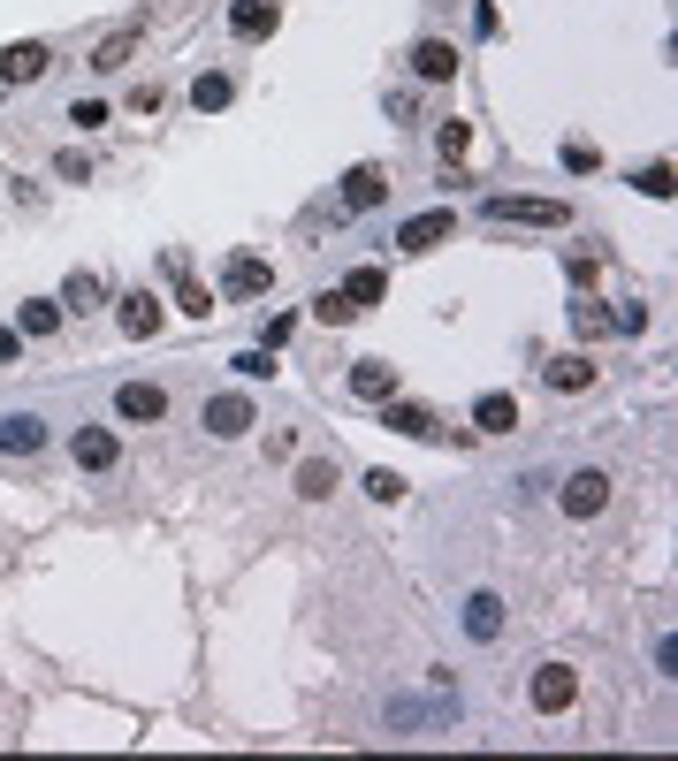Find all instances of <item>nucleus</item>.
Segmentation results:
<instances>
[{
  "mask_svg": "<svg viewBox=\"0 0 678 761\" xmlns=\"http://www.w3.org/2000/svg\"><path fill=\"white\" fill-rule=\"evenodd\" d=\"M481 214L489 221H518V229H572V206L564 198H510V191H496Z\"/></svg>",
  "mask_w": 678,
  "mask_h": 761,
  "instance_id": "1",
  "label": "nucleus"
},
{
  "mask_svg": "<svg viewBox=\"0 0 678 761\" xmlns=\"http://www.w3.org/2000/svg\"><path fill=\"white\" fill-rule=\"evenodd\" d=\"M526 701H533L541 716H564V708L579 701V670H572V662H541L533 685H526Z\"/></svg>",
  "mask_w": 678,
  "mask_h": 761,
  "instance_id": "2",
  "label": "nucleus"
},
{
  "mask_svg": "<svg viewBox=\"0 0 678 761\" xmlns=\"http://www.w3.org/2000/svg\"><path fill=\"white\" fill-rule=\"evenodd\" d=\"M115 419L161 427V419H169V389H161V381H123V389H115Z\"/></svg>",
  "mask_w": 678,
  "mask_h": 761,
  "instance_id": "3",
  "label": "nucleus"
},
{
  "mask_svg": "<svg viewBox=\"0 0 678 761\" xmlns=\"http://www.w3.org/2000/svg\"><path fill=\"white\" fill-rule=\"evenodd\" d=\"M198 419H206V435H214V442H237V435H252V427H260L252 396H237V389H229V396H206V412H198Z\"/></svg>",
  "mask_w": 678,
  "mask_h": 761,
  "instance_id": "4",
  "label": "nucleus"
},
{
  "mask_svg": "<svg viewBox=\"0 0 678 761\" xmlns=\"http://www.w3.org/2000/svg\"><path fill=\"white\" fill-rule=\"evenodd\" d=\"M556 503H564V518H602V503H610V472L579 464V472L556 487Z\"/></svg>",
  "mask_w": 678,
  "mask_h": 761,
  "instance_id": "5",
  "label": "nucleus"
},
{
  "mask_svg": "<svg viewBox=\"0 0 678 761\" xmlns=\"http://www.w3.org/2000/svg\"><path fill=\"white\" fill-rule=\"evenodd\" d=\"M54 69V46L46 38H15V46H0V84H38Z\"/></svg>",
  "mask_w": 678,
  "mask_h": 761,
  "instance_id": "6",
  "label": "nucleus"
},
{
  "mask_svg": "<svg viewBox=\"0 0 678 761\" xmlns=\"http://www.w3.org/2000/svg\"><path fill=\"white\" fill-rule=\"evenodd\" d=\"M458 237V214H412V221H397V252H435V244H450Z\"/></svg>",
  "mask_w": 678,
  "mask_h": 761,
  "instance_id": "7",
  "label": "nucleus"
},
{
  "mask_svg": "<svg viewBox=\"0 0 678 761\" xmlns=\"http://www.w3.org/2000/svg\"><path fill=\"white\" fill-rule=\"evenodd\" d=\"M275 290V267L260 260V252H237L229 267H221V298H267Z\"/></svg>",
  "mask_w": 678,
  "mask_h": 761,
  "instance_id": "8",
  "label": "nucleus"
},
{
  "mask_svg": "<svg viewBox=\"0 0 678 761\" xmlns=\"http://www.w3.org/2000/svg\"><path fill=\"white\" fill-rule=\"evenodd\" d=\"M46 450V419L38 412H0V457H38Z\"/></svg>",
  "mask_w": 678,
  "mask_h": 761,
  "instance_id": "9",
  "label": "nucleus"
},
{
  "mask_svg": "<svg viewBox=\"0 0 678 761\" xmlns=\"http://www.w3.org/2000/svg\"><path fill=\"white\" fill-rule=\"evenodd\" d=\"M115 327H123L130 343L161 335V298H153V290H130V298H115Z\"/></svg>",
  "mask_w": 678,
  "mask_h": 761,
  "instance_id": "10",
  "label": "nucleus"
},
{
  "mask_svg": "<svg viewBox=\"0 0 678 761\" xmlns=\"http://www.w3.org/2000/svg\"><path fill=\"white\" fill-rule=\"evenodd\" d=\"M381 427H389V435H404V442H443V419H435L427 404H397V396H389Z\"/></svg>",
  "mask_w": 678,
  "mask_h": 761,
  "instance_id": "11",
  "label": "nucleus"
},
{
  "mask_svg": "<svg viewBox=\"0 0 678 761\" xmlns=\"http://www.w3.org/2000/svg\"><path fill=\"white\" fill-rule=\"evenodd\" d=\"M275 23H283V8H275V0H229V31H237L244 46L275 38Z\"/></svg>",
  "mask_w": 678,
  "mask_h": 761,
  "instance_id": "12",
  "label": "nucleus"
},
{
  "mask_svg": "<svg viewBox=\"0 0 678 761\" xmlns=\"http://www.w3.org/2000/svg\"><path fill=\"white\" fill-rule=\"evenodd\" d=\"M412 77H420V84H450V77H458V46H450V38H420V46H412Z\"/></svg>",
  "mask_w": 678,
  "mask_h": 761,
  "instance_id": "13",
  "label": "nucleus"
},
{
  "mask_svg": "<svg viewBox=\"0 0 678 761\" xmlns=\"http://www.w3.org/2000/svg\"><path fill=\"white\" fill-rule=\"evenodd\" d=\"M381 198H389V175H381L374 160H358V168L343 175V206H351V214H374Z\"/></svg>",
  "mask_w": 678,
  "mask_h": 761,
  "instance_id": "14",
  "label": "nucleus"
},
{
  "mask_svg": "<svg viewBox=\"0 0 678 761\" xmlns=\"http://www.w3.org/2000/svg\"><path fill=\"white\" fill-rule=\"evenodd\" d=\"M351 396H358V404H389V396H397V366H389V358H358V366H351Z\"/></svg>",
  "mask_w": 678,
  "mask_h": 761,
  "instance_id": "15",
  "label": "nucleus"
},
{
  "mask_svg": "<svg viewBox=\"0 0 678 761\" xmlns=\"http://www.w3.org/2000/svg\"><path fill=\"white\" fill-rule=\"evenodd\" d=\"M138 61V23H115V31H100V46H92V69H130Z\"/></svg>",
  "mask_w": 678,
  "mask_h": 761,
  "instance_id": "16",
  "label": "nucleus"
},
{
  "mask_svg": "<svg viewBox=\"0 0 678 761\" xmlns=\"http://www.w3.org/2000/svg\"><path fill=\"white\" fill-rule=\"evenodd\" d=\"M556 396H579V389H595V358L587 350H572V358H549V373H541Z\"/></svg>",
  "mask_w": 678,
  "mask_h": 761,
  "instance_id": "17",
  "label": "nucleus"
},
{
  "mask_svg": "<svg viewBox=\"0 0 678 761\" xmlns=\"http://www.w3.org/2000/svg\"><path fill=\"white\" fill-rule=\"evenodd\" d=\"M54 327H61V298H23V304H15V335L46 343Z\"/></svg>",
  "mask_w": 678,
  "mask_h": 761,
  "instance_id": "18",
  "label": "nucleus"
},
{
  "mask_svg": "<svg viewBox=\"0 0 678 761\" xmlns=\"http://www.w3.org/2000/svg\"><path fill=\"white\" fill-rule=\"evenodd\" d=\"M69 450H77V464H84V472H107V464L123 457V442H115L107 427H77V442H69Z\"/></svg>",
  "mask_w": 678,
  "mask_h": 761,
  "instance_id": "19",
  "label": "nucleus"
},
{
  "mask_svg": "<svg viewBox=\"0 0 678 761\" xmlns=\"http://www.w3.org/2000/svg\"><path fill=\"white\" fill-rule=\"evenodd\" d=\"M473 427H481V435H510V427H518V396L489 389V396L473 404Z\"/></svg>",
  "mask_w": 678,
  "mask_h": 761,
  "instance_id": "20",
  "label": "nucleus"
},
{
  "mask_svg": "<svg viewBox=\"0 0 678 761\" xmlns=\"http://www.w3.org/2000/svg\"><path fill=\"white\" fill-rule=\"evenodd\" d=\"M466 632H473V639H496V632H504V595L481 587V595L466 602Z\"/></svg>",
  "mask_w": 678,
  "mask_h": 761,
  "instance_id": "21",
  "label": "nucleus"
},
{
  "mask_svg": "<svg viewBox=\"0 0 678 761\" xmlns=\"http://www.w3.org/2000/svg\"><path fill=\"white\" fill-rule=\"evenodd\" d=\"M92 304H107V283H100L92 267H77V275L61 283V312H92Z\"/></svg>",
  "mask_w": 678,
  "mask_h": 761,
  "instance_id": "22",
  "label": "nucleus"
},
{
  "mask_svg": "<svg viewBox=\"0 0 678 761\" xmlns=\"http://www.w3.org/2000/svg\"><path fill=\"white\" fill-rule=\"evenodd\" d=\"M381 290H389V283H381V267H351V275H343V290H336V298L351 304V312H366V304H381Z\"/></svg>",
  "mask_w": 678,
  "mask_h": 761,
  "instance_id": "23",
  "label": "nucleus"
},
{
  "mask_svg": "<svg viewBox=\"0 0 678 761\" xmlns=\"http://www.w3.org/2000/svg\"><path fill=\"white\" fill-rule=\"evenodd\" d=\"M229 100H237V77H221V69H206V77L191 84V107H198V115H221Z\"/></svg>",
  "mask_w": 678,
  "mask_h": 761,
  "instance_id": "24",
  "label": "nucleus"
},
{
  "mask_svg": "<svg viewBox=\"0 0 678 761\" xmlns=\"http://www.w3.org/2000/svg\"><path fill=\"white\" fill-rule=\"evenodd\" d=\"M298 495H306V503H329V495H336V457H306V464H298Z\"/></svg>",
  "mask_w": 678,
  "mask_h": 761,
  "instance_id": "25",
  "label": "nucleus"
},
{
  "mask_svg": "<svg viewBox=\"0 0 678 761\" xmlns=\"http://www.w3.org/2000/svg\"><path fill=\"white\" fill-rule=\"evenodd\" d=\"M572 335H579V343H602V335H610V312L595 298H572Z\"/></svg>",
  "mask_w": 678,
  "mask_h": 761,
  "instance_id": "26",
  "label": "nucleus"
},
{
  "mask_svg": "<svg viewBox=\"0 0 678 761\" xmlns=\"http://www.w3.org/2000/svg\"><path fill=\"white\" fill-rule=\"evenodd\" d=\"M435 152H443V160H466V152H473V123H443V130H435Z\"/></svg>",
  "mask_w": 678,
  "mask_h": 761,
  "instance_id": "27",
  "label": "nucleus"
},
{
  "mask_svg": "<svg viewBox=\"0 0 678 761\" xmlns=\"http://www.w3.org/2000/svg\"><path fill=\"white\" fill-rule=\"evenodd\" d=\"M229 366H237V373H244V381H267V373H275V350H267V343H260V350H237V358H229Z\"/></svg>",
  "mask_w": 678,
  "mask_h": 761,
  "instance_id": "28",
  "label": "nucleus"
},
{
  "mask_svg": "<svg viewBox=\"0 0 678 761\" xmlns=\"http://www.w3.org/2000/svg\"><path fill=\"white\" fill-rule=\"evenodd\" d=\"M404 487H412L404 472H366V495H374V503H404Z\"/></svg>",
  "mask_w": 678,
  "mask_h": 761,
  "instance_id": "29",
  "label": "nucleus"
},
{
  "mask_svg": "<svg viewBox=\"0 0 678 761\" xmlns=\"http://www.w3.org/2000/svg\"><path fill=\"white\" fill-rule=\"evenodd\" d=\"M175 304H183V312H198V320H206V312H214V290H206V283H191V275H183V283H175Z\"/></svg>",
  "mask_w": 678,
  "mask_h": 761,
  "instance_id": "30",
  "label": "nucleus"
},
{
  "mask_svg": "<svg viewBox=\"0 0 678 761\" xmlns=\"http://www.w3.org/2000/svg\"><path fill=\"white\" fill-rule=\"evenodd\" d=\"M633 183H641V191H648V198H671V160H648V168H641V175H633Z\"/></svg>",
  "mask_w": 678,
  "mask_h": 761,
  "instance_id": "31",
  "label": "nucleus"
},
{
  "mask_svg": "<svg viewBox=\"0 0 678 761\" xmlns=\"http://www.w3.org/2000/svg\"><path fill=\"white\" fill-rule=\"evenodd\" d=\"M564 168H572V175H595V168H602V152L587 146V138H572V146H564Z\"/></svg>",
  "mask_w": 678,
  "mask_h": 761,
  "instance_id": "32",
  "label": "nucleus"
},
{
  "mask_svg": "<svg viewBox=\"0 0 678 761\" xmlns=\"http://www.w3.org/2000/svg\"><path fill=\"white\" fill-rule=\"evenodd\" d=\"M313 320H329V327H343V320H358V312H351V304H343L336 290H321V298H313Z\"/></svg>",
  "mask_w": 678,
  "mask_h": 761,
  "instance_id": "33",
  "label": "nucleus"
},
{
  "mask_svg": "<svg viewBox=\"0 0 678 761\" xmlns=\"http://www.w3.org/2000/svg\"><path fill=\"white\" fill-rule=\"evenodd\" d=\"M161 107H169L161 84H138V92H130V115H161Z\"/></svg>",
  "mask_w": 678,
  "mask_h": 761,
  "instance_id": "34",
  "label": "nucleus"
},
{
  "mask_svg": "<svg viewBox=\"0 0 678 761\" xmlns=\"http://www.w3.org/2000/svg\"><path fill=\"white\" fill-rule=\"evenodd\" d=\"M69 123H77V130H100V123H107V100H77Z\"/></svg>",
  "mask_w": 678,
  "mask_h": 761,
  "instance_id": "35",
  "label": "nucleus"
},
{
  "mask_svg": "<svg viewBox=\"0 0 678 761\" xmlns=\"http://www.w3.org/2000/svg\"><path fill=\"white\" fill-rule=\"evenodd\" d=\"M54 175H69V183H84V175H92V152H61V160H54Z\"/></svg>",
  "mask_w": 678,
  "mask_h": 761,
  "instance_id": "36",
  "label": "nucleus"
},
{
  "mask_svg": "<svg viewBox=\"0 0 678 761\" xmlns=\"http://www.w3.org/2000/svg\"><path fill=\"white\" fill-rule=\"evenodd\" d=\"M267 457H275V464L298 457V435H290V427H267Z\"/></svg>",
  "mask_w": 678,
  "mask_h": 761,
  "instance_id": "37",
  "label": "nucleus"
},
{
  "mask_svg": "<svg viewBox=\"0 0 678 761\" xmlns=\"http://www.w3.org/2000/svg\"><path fill=\"white\" fill-rule=\"evenodd\" d=\"M610 327H625V335H641V327H648V304H625V312H610Z\"/></svg>",
  "mask_w": 678,
  "mask_h": 761,
  "instance_id": "38",
  "label": "nucleus"
},
{
  "mask_svg": "<svg viewBox=\"0 0 678 761\" xmlns=\"http://www.w3.org/2000/svg\"><path fill=\"white\" fill-rule=\"evenodd\" d=\"M15 358H23V335H15V327H0V366H15Z\"/></svg>",
  "mask_w": 678,
  "mask_h": 761,
  "instance_id": "39",
  "label": "nucleus"
}]
</instances>
